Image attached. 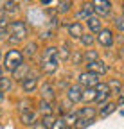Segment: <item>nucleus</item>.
<instances>
[{"instance_id":"obj_36","label":"nucleus","mask_w":124,"mask_h":129,"mask_svg":"<svg viewBox=\"0 0 124 129\" xmlns=\"http://www.w3.org/2000/svg\"><path fill=\"white\" fill-rule=\"evenodd\" d=\"M4 101H6V93H4L2 90H0V104H2Z\"/></svg>"},{"instance_id":"obj_25","label":"nucleus","mask_w":124,"mask_h":129,"mask_svg":"<svg viewBox=\"0 0 124 129\" xmlns=\"http://www.w3.org/2000/svg\"><path fill=\"white\" fill-rule=\"evenodd\" d=\"M27 75H29V68L25 67V64H20V67L13 72V77H14V79H20V81H22V79H25Z\"/></svg>"},{"instance_id":"obj_34","label":"nucleus","mask_w":124,"mask_h":129,"mask_svg":"<svg viewBox=\"0 0 124 129\" xmlns=\"http://www.w3.org/2000/svg\"><path fill=\"white\" fill-rule=\"evenodd\" d=\"M51 36H52V30H51V29H47V30H43L41 34H40V38H41V40H49Z\"/></svg>"},{"instance_id":"obj_14","label":"nucleus","mask_w":124,"mask_h":129,"mask_svg":"<svg viewBox=\"0 0 124 129\" xmlns=\"http://www.w3.org/2000/svg\"><path fill=\"white\" fill-rule=\"evenodd\" d=\"M86 25H88V29H90V34H97V32L103 29V22H101V18L99 16H95V14H92L90 18L86 20Z\"/></svg>"},{"instance_id":"obj_24","label":"nucleus","mask_w":124,"mask_h":129,"mask_svg":"<svg viewBox=\"0 0 124 129\" xmlns=\"http://www.w3.org/2000/svg\"><path fill=\"white\" fill-rule=\"evenodd\" d=\"M95 122V118H77V122L74 124V129H86Z\"/></svg>"},{"instance_id":"obj_20","label":"nucleus","mask_w":124,"mask_h":129,"mask_svg":"<svg viewBox=\"0 0 124 129\" xmlns=\"http://www.w3.org/2000/svg\"><path fill=\"white\" fill-rule=\"evenodd\" d=\"M38 111L41 115H54V104L52 102H47V101H40V106H38Z\"/></svg>"},{"instance_id":"obj_3","label":"nucleus","mask_w":124,"mask_h":129,"mask_svg":"<svg viewBox=\"0 0 124 129\" xmlns=\"http://www.w3.org/2000/svg\"><path fill=\"white\" fill-rule=\"evenodd\" d=\"M7 32L13 36V38H16V40H23V38H27V34H29V29H27V25H25V22H20V20H16V22H11L9 23V27H7Z\"/></svg>"},{"instance_id":"obj_1","label":"nucleus","mask_w":124,"mask_h":129,"mask_svg":"<svg viewBox=\"0 0 124 129\" xmlns=\"http://www.w3.org/2000/svg\"><path fill=\"white\" fill-rule=\"evenodd\" d=\"M59 67V59H58V47H47L41 54V70L45 74L52 75Z\"/></svg>"},{"instance_id":"obj_6","label":"nucleus","mask_w":124,"mask_h":129,"mask_svg":"<svg viewBox=\"0 0 124 129\" xmlns=\"http://www.w3.org/2000/svg\"><path fill=\"white\" fill-rule=\"evenodd\" d=\"M94 90H95V101H94L95 104L101 106V104H104V102L110 101V97H112V95H110V88H108L106 83H99Z\"/></svg>"},{"instance_id":"obj_8","label":"nucleus","mask_w":124,"mask_h":129,"mask_svg":"<svg viewBox=\"0 0 124 129\" xmlns=\"http://www.w3.org/2000/svg\"><path fill=\"white\" fill-rule=\"evenodd\" d=\"M95 40H97V41H99V45H103V47H112V45H113V41H115L113 30H112V29H101V30L97 32Z\"/></svg>"},{"instance_id":"obj_11","label":"nucleus","mask_w":124,"mask_h":129,"mask_svg":"<svg viewBox=\"0 0 124 129\" xmlns=\"http://www.w3.org/2000/svg\"><path fill=\"white\" fill-rule=\"evenodd\" d=\"M81 93H83V88L79 84H72L67 88V99L70 104H77L81 102Z\"/></svg>"},{"instance_id":"obj_16","label":"nucleus","mask_w":124,"mask_h":129,"mask_svg":"<svg viewBox=\"0 0 124 129\" xmlns=\"http://www.w3.org/2000/svg\"><path fill=\"white\" fill-rule=\"evenodd\" d=\"M22 56H23V57H29V59H34V57L38 56V43H36V41L27 43L25 48H23V52H22Z\"/></svg>"},{"instance_id":"obj_9","label":"nucleus","mask_w":124,"mask_h":129,"mask_svg":"<svg viewBox=\"0 0 124 129\" xmlns=\"http://www.w3.org/2000/svg\"><path fill=\"white\" fill-rule=\"evenodd\" d=\"M22 90L25 93H33L38 90V75L34 74H29L25 79H22Z\"/></svg>"},{"instance_id":"obj_30","label":"nucleus","mask_w":124,"mask_h":129,"mask_svg":"<svg viewBox=\"0 0 124 129\" xmlns=\"http://www.w3.org/2000/svg\"><path fill=\"white\" fill-rule=\"evenodd\" d=\"M54 120H56V117H54V115H45V117L41 118V124L45 125V129H51V127H52V124H54Z\"/></svg>"},{"instance_id":"obj_2","label":"nucleus","mask_w":124,"mask_h":129,"mask_svg":"<svg viewBox=\"0 0 124 129\" xmlns=\"http://www.w3.org/2000/svg\"><path fill=\"white\" fill-rule=\"evenodd\" d=\"M2 64H4V68L7 70V72H14L20 64H23V56H22V52L20 50H7L6 54H4V57H2Z\"/></svg>"},{"instance_id":"obj_23","label":"nucleus","mask_w":124,"mask_h":129,"mask_svg":"<svg viewBox=\"0 0 124 129\" xmlns=\"http://www.w3.org/2000/svg\"><path fill=\"white\" fill-rule=\"evenodd\" d=\"M0 90H2L4 93L11 91L13 90V79L7 77V75H2V77H0Z\"/></svg>"},{"instance_id":"obj_29","label":"nucleus","mask_w":124,"mask_h":129,"mask_svg":"<svg viewBox=\"0 0 124 129\" xmlns=\"http://www.w3.org/2000/svg\"><path fill=\"white\" fill-rule=\"evenodd\" d=\"M70 7H72V0H59L58 11H59V13H68Z\"/></svg>"},{"instance_id":"obj_17","label":"nucleus","mask_w":124,"mask_h":129,"mask_svg":"<svg viewBox=\"0 0 124 129\" xmlns=\"http://www.w3.org/2000/svg\"><path fill=\"white\" fill-rule=\"evenodd\" d=\"M92 14H94V11H92V6H90V4H83L79 9H77L76 18H77V20H88Z\"/></svg>"},{"instance_id":"obj_38","label":"nucleus","mask_w":124,"mask_h":129,"mask_svg":"<svg viewBox=\"0 0 124 129\" xmlns=\"http://www.w3.org/2000/svg\"><path fill=\"white\" fill-rule=\"evenodd\" d=\"M41 4H43V6H47V4H51V0H41Z\"/></svg>"},{"instance_id":"obj_35","label":"nucleus","mask_w":124,"mask_h":129,"mask_svg":"<svg viewBox=\"0 0 124 129\" xmlns=\"http://www.w3.org/2000/svg\"><path fill=\"white\" fill-rule=\"evenodd\" d=\"M29 129H45V125L41 122H34L33 125H29Z\"/></svg>"},{"instance_id":"obj_19","label":"nucleus","mask_w":124,"mask_h":129,"mask_svg":"<svg viewBox=\"0 0 124 129\" xmlns=\"http://www.w3.org/2000/svg\"><path fill=\"white\" fill-rule=\"evenodd\" d=\"M70 56H72V48H70L68 43H63V45L58 48V59L59 61H67Z\"/></svg>"},{"instance_id":"obj_37","label":"nucleus","mask_w":124,"mask_h":129,"mask_svg":"<svg viewBox=\"0 0 124 129\" xmlns=\"http://www.w3.org/2000/svg\"><path fill=\"white\" fill-rule=\"evenodd\" d=\"M9 41H11V43H20V40H16V38H13V36L9 38Z\"/></svg>"},{"instance_id":"obj_33","label":"nucleus","mask_w":124,"mask_h":129,"mask_svg":"<svg viewBox=\"0 0 124 129\" xmlns=\"http://www.w3.org/2000/svg\"><path fill=\"white\" fill-rule=\"evenodd\" d=\"M51 129H67V125H65V122H63V118H56Z\"/></svg>"},{"instance_id":"obj_5","label":"nucleus","mask_w":124,"mask_h":129,"mask_svg":"<svg viewBox=\"0 0 124 129\" xmlns=\"http://www.w3.org/2000/svg\"><path fill=\"white\" fill-rule=\"evenodd\" d=\"M99 83H101L99 77L95 74H92V72H83V74H79V77H77V84L81 88H95Z\"/></svg>"},{"instance_id":"obj_41","label":"nucleus","mask_w":124,"mask_h":129,"mask_svg":"<svg viewBox=\"0 0 124 129\" xmlns=\"http://www.w3.org/2000/svg\"><path fill=\"white\" fill-rule=\"evenodd\" d=\"M14 2H16V0H14Z\"/></svg>"},{"instance_id":"obj_26","label":"nucleus","mask_w":124,"mask_h":129,"mask_svg":"<svg viewBox=\"0 0 124 129\" xmlns=\"http://www.w3.org/2000/svg\"><path fill=\"white\" fill-rule=\"evenodd\" d=\"M2 11H4L6 14H14V13L18 11V6H16L14 0H7V2L4 4V7H2Z\"/></svg>"},{"instance_id":"obj_15","label":"nucleus","mask_w":124,"mask_h":129,"mask_svg":"<svg viewBox=\"0 0 124 129\" xmlns=\"http://www.w3.org/2000/svg\"><path fill=\"white\" fill-rule=\"evenodd\" d=\"M67 30H68V36H72V38H76V40H79L81 34L85 32L81 22H72V23H68V25H67Z\"/></svg>"},{"instance_id":"obj_13","label":"nucleus","mask_w":124,"mask_h":129,"mask_svg":"<svg viewBox=\"0 0 124 129\" xmlns=\"http://www.w3.org/2000/svg\"><path fill=\"white\" fill-rule=\"evenodd\" d=\"M115 111H117V106H115V102H112V101L101 104V108L97 109V113H99L101 118H108V117H110L112 113H115Z\"/></svg>"},{"instance_id":"obj_22","label":"nucleus","mask_w":124,"mask_h":129,"mask_svg":"<svg viewBox=\"0 0 124 129\" xmlns=\"http://www.w3.org/2000/svg\"><path fill=\"white\" fill-rule=\"evenodd\" d=\"M81 101L90 104L95 101V90L94 88H83V93H81Z\"/></svg>"},{"instance_id":"obj_21","label":"nucleus","mask_w":124,"mask_h":129,"mask_svg":"<svg viewBox=\"0 0 124 129\" xmlns=\"http://www.w3.org/2000/svg\"><path fill=\"white\" fill-rule=\"evenodd\" d=\"M108 88H110V95H117V97L122 95V84L117 79H112L110 83H108Z\"/></svg>"},{"instance_id":"obj_4","label":"nucleus","mask_w":124,"mask_h":129,"mask_svg":"<svg viewBox=\"0 0 124 129\" xmlns=\"http://www.w3.org/2000/svg\"><path fill=\"white\" fill-rule=\"evenodd\" d=\"M92 11L97 16H110L112 14V2L110 0H92Z\"/></svg>"},{"instance_id":"obj_39","label":"nucleus","mask_w":124,"mask_h":129,"mask_svg":"<svg viewBox=\"0 0 124 129\" xmlns=\"http://www.w3.org/2000/svg\"><path fill=\"white\" fill-rule=\"evenodd\" d=\"M0 77H2V68H0Z\"/></svg>"},{"instance_id":"obj_27","label":"nucleus","mask_w":124,"mask_h":129,"mask_svg":"<svg viewBox=\"0 0 124 129\" xmlns=\"http://www.w3.org/2000/svg\"><path fill=\"white\" fill-rule=\"evenodd\" d=\"M61 118H63V122H65L67 127H74V124L77 122V115H76V113H65Z\"/></svg>"},{"instance_id":"obj_18","label":"nucleus","mask_w":124,"mask_h":129,"mask_svg":"<svg viewBox=\"0 0 124 129\" xmlns=\"http://www.w3.org/2000/svg\"><path fill=\"white\" fill-rule=\"evenodd\" d=\"M77 115V118H95V115H97V109L95 108H90V106H86V108H81L79 111L76 113Z\"/></svg>"},{"instance_id":"obj_32","label":"nucleus","mask_w":124,"mask_h":129,"mask_svg":"<svg viewBox=\"0 0 124 129\" xmlns=\"http://www.w3.org/2000/svg\"><path fill=\"white\" fill-rule=\"evenodd\" d=\"M83 57H86V61L90 63V61H95V59H99V54H97L95 50H88V52H86Z\"/></svg>"},{"instance_id":"obj_10","label":"nucleus","mask_w":124,"mask_h":129,"mask_svg":"<svg viewBox=\"0 0 124 129\" xmlns=\"http://www.w3.org/2000/svg\"><path fill=\"white\" fill-rule=\"evenodd\" d=\"M40 95H41V101H47V102H52L56 99V90L52 86V83H43L40 86Z\"/></svg>"},{"instance_id":"obj_7","label":"nucleus","mask_w":124,"mask_h":129,"mask_svg":"<svg viewBox=\"0 0 124 129\" xmlns=\"http://www.w3.org/2000/svg\"><path fill=\"white\" fill-rule=\"evenodd\" d=\"M86 70L92 72V74H95L97 77H101V75H106L108 74V64L104 61H101V59H95V61L86 63Z\"/></svg>"},{"instance_id":"obj_12","label":"nucleus","mask_w":124,"mask_h":129,"mask_svg":"<svg viewBox=\"0 0 124 129\" xmlns=\"http://www.w3.org/2000/svg\"><path fill=\"white\" fill-rule=\"evenodd\" d=\"M20 122L23 125H33L34 122H38V113L34 109H27V111H22L20 115Z\"/></svg>"},{"instance_id":"obj_40","label":"nucleus","mask_w":124,"mask_h":129,"mask_svg":"<svg viewBox=\"0 0 124 129\" xmlns=\"http://www.w3.org/2000/svg\"><path fill=\"white\" fill-rule=\"evenodd\" d=\"M0 57H2V50H0Z\"/></svg>"},{"instance_id":"obj_28","label":"nucleus","mask_w":124,"mask_h":129,"mask_svg":"<svg viewBox=\"0 0 124 129\" xmlns=\"http://www.w3.org/2000/svg\"><path fill=\"white\" fill-rule=\"evenodd\" d=\"M79 40H81V43H83L85 47H92V45H94V41H95V36L90 34V32H83Z\"/></svg>"},{"instance_id":"obj_31","label":"nucleus","mask_w":124,"mask_h":129,"mask_svg":"<svg viewBox=\"0 0 124 129\" xmlns=\"http://www.w3.org/2000/svg\"><path fill=\"white\" fill-rule=\"evenodd\" d=\"M113 23H115V27H117V30H119V34H120V32H124V20H122V16H115V18H113Z\"/></svg>"}]
</instances>
